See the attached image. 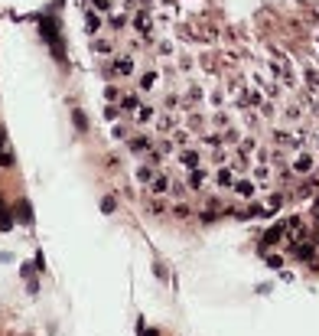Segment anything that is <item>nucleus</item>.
I'll return each instance as SVG.
<instances>
[{
    "instance_id": "6",
    "label": "nucleus",
    "mask_w": 319,
    "mask_h": 336,
    "mask_svg": "<svg viewBox=\"0 0 319 336\" xmlns=\"http://www.w3.org/2000/svg\"><path fill=\"white\" fill-rule=\"evenodd\" d=\"M316 52H319V39H316Z\"/></svg>"
},
{
    "instance_id": "4",
    "label": "nucleus",
    "mask_w": 319,
    "mask_h": 336,
    "mask_svg": "<svg viewBox=\"0 0 319 336\" xmlns=\"http://www.w3.org/2000/svg\"><path fill=\"white\" fill-rule=\"evenodd\" d=\"M283 232H287L290 238H303V225L300 222H287V229H283Z\"/></svg>"
},
{
    "instance_id": "1",
    "label": "nucleus",
    "mask_w": 319,
    "mask_h": 336,
    "mask_svg": "<svg viewBox=\"0 0 319 336\" xmlns=\"http://www.w3.org/2000/svg\"><path fill=\"white\" fill-rule=\"evenodd\" d=\"M313 167H316L313 150H296V157H293V163H290V170L303 176V173H313Z\"/></svg>"
},
{
    "instance_id": "2",
    "label": "nucleus",
    "mask_w": 319,
    "mask_h": 336,
    "mask_svg": "<svg viewBox=\"0 0 319 336\" xmlns=\"http://www.w3.org/2000/svg\"><path fill=\"white\" fill-rule=\"evenodd\" d=\"M231 189H234V196H241V199H251V196L258 193V183H254L251 176H238Z\"/></svg>"
},
{
    "instance_id": "3",
    "label": "nucleus",
    "mask_w": 319,
    "mask_h": 336,
    "mask_svg": "<svg viewBox=\"0 0 319 336\" xmlns=\"http://www.w3.org/2000/svg\"><path fill=\"white\" fill-rule=\"evenodd\" d=\"M296 255H300L303 261H316V255H313V245H296Z\"/></svg>"
},
{
    "instance_id": "5",
    "label": "nucleus",
    "mask_w": 319,
    "mask_h": 336,
    "mask_svg": "<svg viewBox=\"0 0 319 336\" xmlns=\"http://www.w3.org/2000/svg\"><path fill=\"white\" fill-rule=\"evenodd\" d=\"M313 144H316V150H319V134H316V141H313Z\"/></svg>"
}]
</instances>
